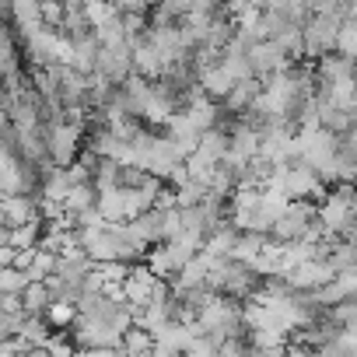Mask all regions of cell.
I'll use <instances>...</instances> for the list:
<instances>
[{
    "label": "cell",
    "mask_w": 357,
    "mask_h": 357,
    "mask_svg": "<svg viewBox=\"0 0 357 357\" xmlns=\"http://www.w3.org/2000/svg\"><path fill=\"white\" fill-rule=\"evenodd\" d=\"M343 22L347 18H336V15H312L305 22V56L319 63L322 56L336 53V39H340Z\"/></svg>",
    "instance_id": "cell-1"
},
{
    "label": "cell",
    "mask_w": 357,
    "mask_h": 357,
    "mask_svg": "<svg viewBox=\"0 0 357 357\" xmlns=\"http://www.w3.org/2000/svg\"><path fill=\"white\" fill-rule=\"evenodd\" d=\"M315 221H319V204H312V200H291V207H287V214L277 221L270 242H277V245L305 242V235L312 231Z\"/></svg>",
    "instance_id": "cell-2"
},
{
    "label": "cell",
    "mask_w": 357,
    "mask_h": 357,
    "mask_svg": "<svg viewBox=\"0 0 357 357\" xmlns=\"http://www.w3.org/2000/svg\"><path fill=\"white\" fill-rule=\"evenodd\" d=\"M84 130L70 126V123H53L46 126V147H50V161L56 168H70L81 161V144H84Z\"/></svg>",
    "instance_id": "cell-3"
},
{
    "label": "cell",
    "mask_w": 357,
    "mask_h": 357,
    "mask_svg": "<svg viewBox=\"0 0 357 357\" xmlns=\"http://www.w3.org/2000/svg\"><path fill=\"white\" fill-rule=\"evenodd\" d=\"M95 74L112 81L116 88H123L133 74H137V63H133V46L123 43V46H102L98 53V63H95Z\"/></svg>",
    "instance_id": "cell-4"
},
{
    "label": "cell",
    "mask_w": 357,
    "mask_h": 357,
    "mask_svg": "<svg viewBox=\"0 0 357 357\" xmlns=\"http://www.w3.org/2000/svg\"><path fill=\"white\" fill-rule=\"evenodd\" d=\"M287 197H291V200H315V197L326 200L329 190L322 186V178H319V172H315L312 165L294 161L291 172H287Z\"/></svg>",
    "instance_id": "cell-5"
},
{
    "label": "cell",
    "mask_w": 357,
    "mask_h": 357,
    "mask_svg": "<svg viewBox=\"0 0 357 357\" xmlns=\"http://www.w3.org/2000/svg\"><path fill=\"white\" fill-rule=\"evenodd\" d=\"M312 74H315V91H319V88H340V84H350V81H354L357 60H347V56H340V53H329V56H322V60L312 67Z\"/></svg>",
    "instance_id": "cell-6"
},
{
    "label": "cell",
    "mask_w": 357,
    "mask_h": 357,
    "mask_svg": "<svg viewBox=\"0 0 357 357\" xmlns=\"http://www.w3.org/2000/svg\"><path fill=\"white\" fill-rule=\"evenodd\" d=\"M0 218H4V228H8V231L43 221V214H39V197H4V200H0Z\"/></svg>",
    "instance_id": "cell-7"
},
{
    "label": "cell",
    "mask_w": 357,
    "mask_h": 357,
    "mask_svg": "<svg viewBox=\"0 0 357 357\" xmlns=\"http://www.w3.org/2000/svg\"><path fill=\"white\" fill-rule=\"evenodd\" d=\"M249 63H252V74L266 84L270 77H277L280 70H287L291 67V60L280 53V46L277 43H256L252 46V53H249Z\"/></svg>",
    "instance_id": "cell-8"
},
{
    "label": "cell",
    "mask_w": 357,
    "mask_h": 357,
    "mask_svg": "<svg viewBox=\"0 0 357 357\" xmlns=\"http://www.w3.org/2000/svg\"><path fill=\"white\" fill-rule=\"evenodd\" d=\"M165 137L178 147V154H183V158H193L197 151H200V130L190 123V116L186 112H175L172 119H168V126H165Z\"/></svg>",
    "instance_id": "cell-9"
},
{
    "label": "cell",
    "mask_w": 357,
    "mask_h": 357,
    "mask_svg": "<svg viewBox=\"0 0 357 357\" xmlns=\"http://www.w3.org/2000/svg\"><path fill=\"white\" fill-rule=\"evenodd\" d=\"M266 91V84L259 81V77H252V81H238L235 84V91L221 102V109H225V116H245V112H252V105L259 102V95Z\"/></svg>",
    "instance_id": "cell-10"
},
{
    "label": "cell",
    "mask_w": 357,
    "mask_h": 357,
    "mask_svg": "<svg viewBox=\"0 0 357 357\" xmlns=\"http://www.w3.org/2000/svg\"><path fill=\"white\" fill-rule=\"evenodd\" d=\"M186 116H190V123H193L200 133H211V130H218V126H221L225 109H221L214 98H207V95H204V88H200V91L193 95V102H190Z\"/></svg>",
    "instance_id": "cell-11"
},
{
    "label": "cell",
    "mask_w": 357,
    "mask_h": 357,
    "mask_svg": "<svg viewBox=\"0 0 357 357\" xmlns=\"http://www.w3.org/2000/svg\"><path fill=\"white\" fill-rule=\"evenodd\" d=\"M161 280L147 270V266H133V273L126 277V284H123V291H126V301L133 305V308H147L151 305V298H154V287H158Z\"/></svg>",
    "instance_id": "cell-12"
},
{
    "label": "cell",
    "mask_w": 357,
    "mask_h": 357,
    "mask_svg": "<svg viewBox=\"0 0 357 357\" xmlns=\"http://www.w3.org/2000/svg\"><path fill=\"white\" fill-rule=\"evenodd\" d=\"M133 63H137V74H140V77H147V81H161V77L168 74V67H165L161 53H158L147 39H140V43L133 46Z\"/></svg>",
    "instance_id": "cell-13"
},
{
    "label": "cell",
    "mask_w": 357,
    "mask_h": 357,
    "mask_svg": "<svg viewBox=\"0 0 357 357\" xmlns=\"http://www.w3.org/2000/svg\"><path fill=\"white\" fill-rule=\"evenodd\" d=\"M235 84H238V81L225 70V63H218V67H211V70H204V74H200V88H204V95H207V98H214L218 105L235 91Z\"/></svg>",
    "instance_id": "cell-14"
},
{
    "label": "cell",
    "mask_w": 357,
    "mask_h": 357,
    "mask_svg": "<svg viewBox=\"0 0 357 357\" xmlns=\"http://www.w3.org/2000/svg\"><path fill=\"white\" fill-rule=\"evenodd\" d=\"M70 178H67V168H56V165H50L46 172H43V190H39V200H53V204H67V197H70Z\"/></svg>",
    "instance_id": "cell-15"
},
{
    "label": "cell",
    "mask_w": 357,
    "mask_h": 357,
    "mask_svg": "<svg viewBox=\"0 0 357 357\" xmlns=\"http://www.w3.org/2000/svg\"><path fill=\"white\" fill-rule=\"evenodd\" d=\"M228 151H231V137H228L225 130H211V133L200 137V151H197V154H200L211 168H218V165L228 161Z\"/></svg>",
    "instance_id": "cell-16"
},
{
    "label": "cell",
    "mask_w": 357,
    "mask_h": 357,
    "mask_svg": "<svg viewBox=\"0 0 357 357\" xmlns=\"http://www.w3.org/2000/svg\"><path fill=\"white\" fill-rule=\"evenodd\" d=\"M63 211H67L70 221H77V218L88 214V211H98V186H95V183H91V186H74L70 197H67V204H63Z\"/></svg>",
    "instance_id": "cell-17"
},
{
    "label": "cell",
    "mask_w": 357,
    "mask_h": 357,
    "mask_svg": "<svg viewBox=\"0 0 357 357\" xmlns=\"http://www.w3.org/2000/svg\"><path fill=\"white\" fill-rule=\"evenodd\" d=\"M270 245V235H256V231H245V235H238V242H235V252H231V259L235 263H245V266H252L259 256H263V249Z\"/></svg>",
    "instance_id": "cell-18"
},
{
    "label": "cell",
    "mask_w": 357,
    "mask_h": 357,
    "mask_svg": "<svg viewBox=\"0 0 357 357\" xmlns=\"http://www.w3.org/2000/svg\"><path fill=\"white\" fill-rule=\"evenodd\" d=\"M252 270H256L263 280H270V277H287V266H284V245L270 242V245L263 249V256L252 263Z\"/></svg>",
    "instance_id": "cell-19"
},
{
    "label": "cell",
    "mask_w": 357,
    "mask_h": 357,
    "mask_svg": "<svg viewBox=\"0 0 357 357\" xmlns=\"http://www.w3.org/2000/svg\"><path fill=\"white\" fill-rule=\"evenodd\" d=\"M98 214L105 218V225H123L126 221V193L123 190L98 193Z\"/></svg>",
    "instance_id": "cell-20"
},
{
    "label": "cell",
    "mask_w": 357,
    "mask_h": 357,
    "mask_svg": "<svg viewBox=\"0 0 357 357\" xmlns=\"http://www.w3.org/2000/svg\"><path fill=\"white\" fill-rule=\"evenodd\" d=\"M53 326L43 319V315H25V322H22V333H18V340H25L29 347H46L50 340H53Z\"/></svg>",
    "instance_id": "cell-21"
},
{
    "label": "cell",
    "mask_w": 357,
    "mask_h": 357,
    "mask_svg": "<svg viewBox=\"0 0 357 357\" xmlns=\"http://www.w3.org/2000/svg\"><path fill=\"white\" fill-rule=\"evenodd\" d=\"M22 298H25V315H46L50 305L56 301L53 291H50V284H32Z\"/></svg>",
    "instance_id": "cell-22"
},
{
    "label": "cell",
    "mask_w": 357,
    "mask_h": 357,
    "mask_svg": "<svg viewBox=\"0 0 357 357\" xmlns=\"http://www.w3.org/2000/svg\"><path fill=\"white\" fill-rule=\"evenodd\" d=\"M56 333H63L67 326H77V319H81V312H77V305H70V301H53L50 305V312L43 315Z\"/></svg>",
    "instance_id": "cell-23"
},
{
    "label": "cell",
    "mask_w": 357,
    "mask_h": 357,
    "mask_svg": "<svg viewBox=\"0 0 357 357\" xmlns=\"http://www.w3.org/2000/svg\"><path fill=\"white\" fill-rule=\"evenodd\" d=\"M84 8H88V25L91 29H105L109 22L123 18L119 4H109V0H84Z\"/></svg>",
    "instance_id": "cell-24"
},
{
    "label": "cell",
    "mask_w": 357,
    "mask_h": 357,
    "mask_svg": "<svg viewBox=\"0 0 357 357\" xmlns=\"http://www.w3.org/2000/svg\"><path fill=\"white\" fill-rule=\"evenodd\" d=\"M123 350L130 354V357H151L154 354V336L147 333V329H130L126 336H123Z\"/></svg>",
    "instance_id": "cell-25"
},
{
    "label": "cell",
    "mask_w": 357,
    "mask_h": 357,
    "mask_svg": "<svg viewBox=\"0 0 357 357\" xmlns=\"http://www.w3.org/2000/svg\"><path fill=\"white\" fill-rule=\"evenodd\" d=\"M119 175H123V165L119 161H102L98 158V165H95V186H98V193L119 190Z\"/></svg>",
    "instance_id": "cell-26"
},
{
    "label": "cell",
    "mask_w": 357,
    "mask_h": 357,
    "mask_svg": "<svg viewBox=\"0 0 357 357\" xmlns=\"http://www.w3.org/2000/svg\"><path fill=\"white\" fill-rule=\"evenodd\" d=\"M263 204V190H235L228 200V214H256Z\"/></svg>",
    "instance_id": "cell-27"
},
{
    "label": "cell",
    "mask_w": 357,
    "mask_h": 357,
    "mask_svg": "<svg viewBox=\"0 0 357 357\" xmlns=\"http://www.w3.org/2000/svg\"><path fill=\"white\" fill-rule=\"evenodd\" d=\"M29 287H32V280L25 270H18V266L0 270V294H25Z\"/></svg>",
    "instance_id": "cell-28"
},
{
    "label": "cell",
    "mask_w": 357,
    "mask_h": 357,
    "mask_svg": "<svg viewBox=\"0 0 357 357\" xmlns=\"http://www.w3.org/2000/svg\"><path fill=\"white\" fill-rule=\"evenodd\" d=\"M46 354L50 357H81V347L74 343V333L63 329V333H53V340L46 343Z\"/></svg>",
    "instance_id": "cell-29"
},
{
    "label": "cell",
    "mask_w": 357,
    "mask_h": 357,
    "mask_svg": "<svg viewBox=\"0 0 357 357\" xmlns=\"http://www.w3.org/2000/svg\"><path fill=\"white\" fill-rule=\"evenodd\" d=\"M249 340H252L256 350H284V347H287V343H284L287 333H280V329H252Z\"/></svg>",
    "instance_id": "cell-30"
},
{
    "label": "cell",
    "mask_w": 357,
    "mask_h": 357,
    "mask_svg": "<svg viewBox=\"0 0 357 357\" xmlns=\"http://www.w3.org/2000/svg\"><path fill=\"white\" fill-rule=\"evenodd\" d=\"M336 53L347 56V60H357V22H343L340 29V39H336Z\"/></svg>",
    "instance_id": "cell-31"
},
{
    "label": "cell",
    "mask_w": 357,
    "mask_h": 357,
    "mask_svg": "<svg viewBox=\"0 0 357 357\" xmlns=\"http://www.w3.org/2000/svg\"><path fill=\"white\" fill-rule=\"evenodd\" d=\"M221 357H259V350L252 347L249 336H242V340H228L221 347Z\"/></svg>",
    "instance_id": "cell-32"
},
{
    "label": "cell",
    "mask_w": 357,
    "mask_h": 357,
    "mask_svg": "<svg viewBox=\"0 0 357 357\" xmlns=\"http://www.w3.org/2000/svg\"><path fill=\"white\" fill-rule=\"evenodd\" d=\"M186 357H221V343L211 336H197L193 347L186 350Z\"/></svg>",
    "instance_id": "cell-33"
},
{
    "label": "cell",
    "mask_w": 357,
    "mask_h": 357,
    "mask_svg": "<svg viewBox=\"0 0 357 357\" xmlns=\"http://www.w3.org/2000/svg\"><path fill=\"white\" fill-rule=\"evenodd\" d=\"M98 273L105 277V284H126V277L133 273V266H126V263H102Z\"/></svg>",
    "instance_id": "cell-34"
},
{
    "label": "cell",
    "mask_w": 357,
    "mask_h": 357,
    "mask_svg": "<svg viewBox=\"0 0 357 357\" xmlns=\"http://www.w3.org/2000/svg\"><path fill=\"white\" fill-rule=\"evenodd\" d=\"M0 315H25V298L22 294H0Z\"/></svg>",
    "instance_id": "cell-35"
},
{
    "label": "cell",
    "mask_w": 357,
    "mask_h": 357,
    "mask_svg": "<svg viewBox=\"0 0 357 357\" xmlns=\"http://www.w3.org/2000/svg\"><path fill=\"white\" fill-rule=\"evenodd\" d=\"M18 256H22V252H18L15 245H0V270L15 266V263H18Z\"/></svg>",
    "instance_id": "cell-36"
},
{
    "label": "cell",
    "mask_w": 357,
    "mask_h": 357,
    "mask_svg": "<svg viewBox=\"0 0 357 357\" xmlns=\"http://www.w3.org/2000/svg\"><path fill=\"white\" fill-rule=\"evenodd\" d=\"M287 357H315V350H308V347H298V343H287Z\"/></svg>",
    "instance_id": "cell-37"
},
{
    "label": "cell",
    "mask_w": 357,
    "mask_h": 357,
    "mask_svg": "<svg viewBox=\"0 0 357 357\" xmlns=\"http://www.w3.org/2000/svg\"><path fill=\"white\" fill-rule=\"evenodd\" d=\"M81 357H126V354H123V347H119V350H84Z\"/></svg>",
    "instance_id": "cell-38"
},
{
    "label": "cell",
    "mask_w": 357,
    "mask_h": 357,
    "mask_svg": "<svg viewBox=\"0 0 357 357\" xmlns=\"http://www.w3.org/2000/svg\"><path fill=\"white\" fill-rule=\"evenodd\" d=\"M354 88H357V74H354Z\"/></svg>",
    "instance_id": "cell-39"
}]
</instances>
